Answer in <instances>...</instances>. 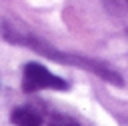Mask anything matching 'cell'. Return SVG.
<instances>
[{
  "label": "cell",
  "instance_id": "3",
  "mask_svg": "<svg viewBox=\"0 0 128 126\" xmlns=\"http://www.w3.org/2000/svg\"><path fill=\"white\" fill-rule=\"evenodd\" d=\"M12 124L16 126H40L42 118L38 112H34L32 108H14L12 112Z\"/></svg>",
  "mask_w": 128,
  "mask_h": 126
},
{
  "label": "cell",
  "instance_id": "2",
  "mask_svg": "<svg viewBox=\"0 0 128 126\" xmlns=\"http://www.w3.org/2000/svg\"><path fill=\"white\" fill-rule=\"evenodd\" d=\"M22 90L32 94L38 90H68V82L52 74L38 62H28L22 68Z\"/></svg>",
  "mask_w": 128,
  "mask_h": 126
},
{
  "label": "cell",
  "instance_id": "1",
  "mask_svg": "<svg viewBox=\"0 0 128 126\" xmlns=\"http://www.w3.org/2000/svg\"><path fill=\"white\" fill-rule=\"evenodd\" d=\"M2 34H4V40L6 42H12V44H18V46H26V48H32L34 52H40L42 56L50 58V60H56V62H62V64H72V66H80L96 76H100L102 80L110 82V84H116V86H122L124 80L122 76L106 62L102 60H96V58H88V56H82V54H68V52H62L58 48H54L52 44H48L44 38L28 32L26 28L14 24V22H8L4 20L2 22Z\"/></svg>",
  "mask_w": 128,
  "mask_h": 126
},
{
  "label": "cell",
  "instance_id": "5",
  "mask_svg": "<svg viewBox=\"0 0 128 126\" xmlns=\"http://www.w3.org/2000/svg\"><path fill=\"white\" fill-rule=\"evenodd\" d=\"M122 2H126V4H128V0H122Z\"/></svg>",
  "mask_w": 128,
  "mask_h": 126
},
{
  "label": "cell",
  "instance_id": "4",
  "mask_svg": "<svg viewBox=\"0 0 128 126\" xmlns=\"http://www.w3.org/2000/svg\"><path fill=\"white\" fill-rule=\"evenodd\" d=\"M50 126H78L72 118H68V116H54L52 120H50Z\"/></svg>",
  "mask_w": 128,
  "mask_h": 126
}]
</instances>
